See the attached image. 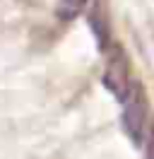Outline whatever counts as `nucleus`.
<instances>
[{
	"instance_id": "obj_1",
	"label": "nucleus",
	"mask_w": 154,
	"mask_h": 159,
	"mask_svg": "<svg viewBox=\"0 0 154 159\" xmlns=\"http://www.w3.org/2000/svg\"><path fill=\"white\" fill-rule=\"evenodd\" d=\"M120 104H123V111H120V125H123V133L128 135V140L133 142L135 147H142L144 135H147V111H149V104H147V92L144 87L133 80L130 87L120 97Z\"/></svg>"
},
{
	"instance_id": "obj_4",
	"label": "nucleus",
	"mask_w": 154,
	"mask_h": 159,
	"mask_svg": "<svg viewBox=\"0 0 154 159\" xmlns=\"http://www.w3.org/2000/svg\"><path fill=\"white\" fill-rule=\"evenodd\" d=\"M142 149H144V159H154V125H149V128H147V135H144Z\"/></svg>"
},
{
	"instance_id": "obj_3",
	"label": "nucleus",
	"mask_w": 154,
	"mask_h": 159,
	"mask_svg": "<svg viewBox=\"0 0 154 159\" xmlns=\"http://www.w3.org/2000/svg\"><path fill=\"white\" fill-rule=\"evenodd\" d=\"M87 2H89V0H60V2H58V17L65 20V22L75 20L77 15L87 7Z\"/></svg>"
},
{
	"instance_id": "obj_2",
	"label": "nucleus",
	"mask_w": 154,
	"mask_h": 159,
	"mask_svg": "<svg viewBox=\"0 0 154 159\" xmlns=\"http://www.w3.org/2000/svg\"><path fill=\"white\" fill-rule=\"evenodd\" d=\"M101 82H104V87L111 92L118 101H120V97L128 92L130 82H133L128 56H125L118 46H111V48L106 51V68H104V77H101Z\"/></svg>"
}]
</instances>
